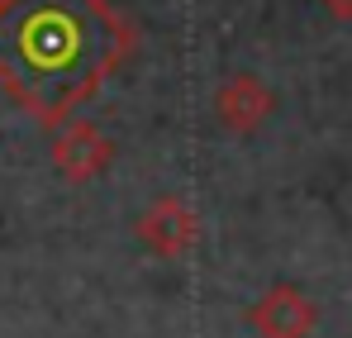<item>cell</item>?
<instances>
[{"instance_id":"obj_1","label":"cell","mask_w":352,"mask_h":338,"mask_svg":"<svg viewBox=\"0 0 352 338\" xmlns=\"http://www.w3.org/2000/svg\"><path fill=\"white\" fill-rule=\"evenodd\" d=\"M133 48L138 29L110 0H5L0 91L43 129H62Z\"/></svg>"},{"instance_id":"obj_2","label":"cell","mask_w":352,"mask_h":338,"mask_svg":"<svg viewBox=\"0 0 352 338\" xmlns=\"http://www.w3.org/2000/svg\"><path fill=\"white\" fill-rule=\"evenodd\" d=\"M138 243L153 257L181 262L186 253H195L200 243V215L181 200V196H157L143 215H138Z\"/></svg>"},{"instance_id":"obj_3","label":"cell","mask_w":352,"mask_h":338,"mask_svg":"<svg viewBox=\"0 0 352 338\" xmlns=\"http://www.w3.org/2000/svg\"><path fill=\"white\" fill-rule=\"evenodd\" d=\"M110 162H115V143L91 119H67L58 134H53V167L67 181L86 186V181H96Z\"/></svg>"},{"instance_id":"obj_4","label":"cell","mask_w":352,"mask_h":338,"mask_svg":"<svg viewBox=\"0 0 352 338\" xmlns=\"http://www.w3.org/2000/svg\"><path fill=\"white\" fill-rule=\"evenodd\" d=\"M248 324L262 338H309V329L319 324V310L300 286H272L248 310Z\"/></svg>"},{"instance_id":"obj_5","label":"cell","mask_w":352,"mask_h":338,"mask_svg":"<svg viewBox=\"0 0 352 338\" xmlns=\"http://www.w3.org/2000/svg\"><path fill=\"white\" fill-rule=\"evenodd\" d=\"M276 110V96L252 76V72H234L219 91H214V114L229 134H257L267 124V114Z\"/></svg>"},{"instance_id":"obj_6","label":"cell","mask_w":352,"mask_h":338,"mask_svg":"<svg viewBox=\"0 0 352 338\" xmlns=\"http://www.w3.org/2000/svg\"><path fill=\"white\" fill-rule=\"evenodd\" d=\"M333 19H343V24H352V0H319Z\"/></svg>"},{"instance_id":"obj_7","label":"cell","mask_w":352,"mask_h":338,"mask_svg":"<svg viewBox=\"0 0 352 338\" xmlns=\"http://www.w3.org/2000/svg\"><path fill=\"white\" fill-rule=\"evenodd\" d=\"M0 10H5V0H0Z\"/></svg>"}]
</instances>
